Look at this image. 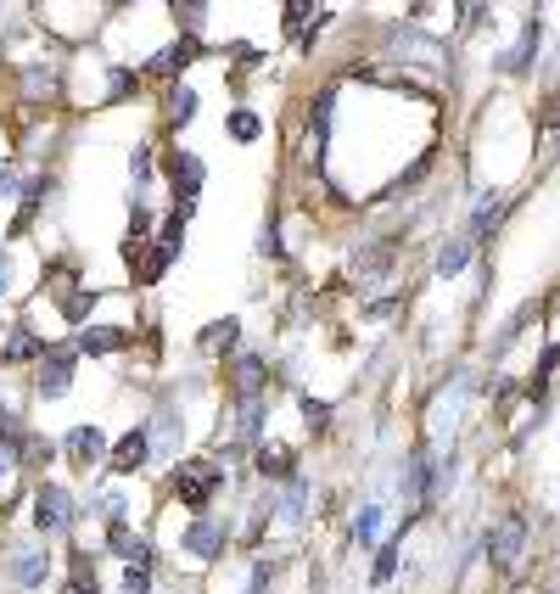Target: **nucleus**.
I'll use <instances>...</instances> for the list:
<instances>
[{"label":"nucleus","mask_w":560,"mask_h":594,"mask_svg":"<svg viewBox=\"0 0 560 594\" xmlns=\"http://www.w3.org/2000/svg\"><path fill=\"white\" fill-rule=\"evenodd\" d=\"M219 488H224V471L213 466V460H180V466H174V494H180V505L208 510Z\"/></svg>","instance_id":"f257e3e1"},{"label":"nucleus","mask_w":560,"mask_h":594,"mask_svg":"<svg viewBox=\"0 0 560 594\" xmlns=\"http://www.w3.org/2000/svg\"><path fill=\"white\" fill-rule=\"evenodd\" d=\"M45 578H51V550L45 544H12L6 550V583L12 589H45Z\"/></svg>","instance_id":"f03ea898"},{"label":"nucleus","mask_w":560,"mask_h":594,"mask_svg":"<svg viewBox=\"0 0 560 594\" xmlns=\"http://www.w3.org/2000/svg\"><path fill=\"white\" fill-rule=\"evenodd\" d=\"M521 550H527V522L521 516H504V522H493V533H488V566L493 572H516L521 566Z\"/></svg>","instance_id":"7ed1b4c3"},{"label":"nucleus","mask_w":560,"mask_h":594,"mask_svg":"<svg viewBox=\"0 0 560 594\" xmlns=\"http://www.w3.org/2000/svg\"><path fill=\"white\" fill-rule=\"evenodd\" d=\"M34 527H40V533H68L73 527L68 488H56V482H40V488H34Z\"/></svg>","instance_id":"20e7f679"},{"label":"nucleus","mask_w":560,"mask_h":594,"mask_svg":"<svg viewBox=\"0 0 560 594\" xmlns=\"http://www.w3.org/2000/svg\"><path fill=\"white\" fill-rule=\"evenodd\" d=\"M224 544H230V527H224V522H208V516H202V522H191V527L180 533V550L196 555V561H219Z\"/></svg>","instance_id":"39448f33"},{"label":"nucleus","mask_w":560,"mask_h":594,"mask_svg":"<svg viewBox=\"0 0 560 594\" xmlns=\"http://www.w3.org/2000/svg\"><path fill=\"white\" fill-rule=\"evenodd\" d=\"M196 51H202V40H196V34H180L174 45H163V51L146 62V73H157V79H180V73L196 62Z\"/></svg>","instance_id":"423d86ee"},{"label":"nucleus","mask_w":560,"mask_h":594,"mask_svg":"<svg viewBox=\"0 0 560 594\" xmlns=\"http://www.w3.org/2000/svg\"><path fill=\"white\" fill-rule=\"evenodd\" d=\"M73 387V348H45L40 359V398H62Z\"/></svg>","instance_id":"0eeeda50"},{"label":"nucleus","mask_w":560,"mask_h":594,"mask_svg":"<svg viewBox=\"0 0 560 594\" xmlns=\"http://www.w3.org/2000/svg\"><path fill=\"white\" fill-rule=\"evenodd\" d=\"M163 169H168V185L180 191V202H196V191H202V157H191V152H168V157H163Z\"/></svg>","instance_id":"6e6552de"},{"label":"nucleus","mask_w":560,"mask_h":594,"mask_svg":"<svg viewBox=\"0 0 560 594\" xmlns=\"http://www.w3.org/2000/svg\"><path fill=\"white\" fill-rule=\"evenodd\" d=\"M73 348L90 359H107V354H124L129 348V331L124 326H84L79 337H73Z\"/></svg>","instance_id":"1a4fd4ad"},{"label":"nucleus","mask_w":560,"mask_h":594,"mask_svg":"<svg viewBox=\"0 0 560 594\" xmlns=\"http://www.w3.org/2000/svg\"><path fill=\"white\" fill-rule=\"evenodd\" d=\"M146 438H152V454H174V438H180V404L174 398H157V415L152 426H146Z\"/></svg>","instance_id":"9d476101"},{"label":"nucleus","mask_w":560,"mask_h":594,"mask_svg":"<svg viewBox=\"0 0 560 594\" xmlns=\"http://www.w3.org/2000/svg\"><path fill=\"white\" fill-rule=\"evenodd\" d=\"M146 460H152V438H146V426H135V432L112 449V477H135Z\"/></svg>","instance_id":"9b49d317"},{"label":"nucleus","mask_w":560,"mask_h":594,"mask_svg":"<svg viewBox=\"0 0 560 594\" xmlns=\"http://www.w3.org/2000/svg\"><path fill=\"white\" fill-rule=\"evenodd\" d=\"M101 454H107V432H101V426H73L68 432V460L79 471H90Z\"/></svg>","instance_id":"f8f14e48"},{"label":"nucleus","mask_w":560,"mask_h":594,"mask_svg":"<svg viewBox=\"0 0 560 594\" xmlns=\"http://www.w3.org/2000/svg\"><path fill=\"white\" fill-rule=\"evenodd\" d=\"M124 253H129V269H135V281H140V286L163 281V269L180 258V253H168V247H135V241H129Z\"/></svg>","instance_id":"ddd939ff"},{"label":"nucleus","mask_w":560,"mask_h":594,"mask_svg":"<svg viewBox=\"0 0 560 594\" xmlns=\"http://www.w3.org/2000/svg\"><path fill=\"white\" fill-rule=\"evenodd\" d=\"M68 561H73V572H68V583H62V594H101V583H96V550H73Z\"/></svg>","instance_id":"4468645a"},{"label":"nucleus","mask_w":560,"mask_h":594,"mask_svg":"<svg viewBox=\"0 0 560 594\" xmlns=\"http://www.w3.org/2000/svg\"><path fill=\"white\" fill-rule=\"evenodd\" d=\"M264 376H269V365L258 354L236 359V404L241 398H264Z\"/></svg>","instance_id":"2eb2a0df"},{"label":"nucleus","mask_w":560,"mask_h":594,"mask_svg":"<svg viewBox=\"0 0 560 594\" xmlns=\"http://www.w3.org/2000/svg\"><path fill=\"white\" fill-rule=\"evenodd\" d=\"M258 471H264V477H275V482H292L297 477V454L280 449V443H264V449H258Z\"/></svg>","instance_id":"dca6fc26"},{"label":"nucleus","mask_w":560,"mask_h":594,"mask_svg":"<svg viewBox=\"0 0 560 594\" xmlns=\"http://www.w3.org/2000/svg\"><path fill=\"white\" fill-rule=\"evenodd\" d=\"M202 348L208 354H236V342H241V320H213V326H202Z\"/></svg>","instance_id":"f3484780"},{"label":"nucleus","mask_w":560,"mask_h":594,"mask_svg":"<svg viewBox=\"0 0 560 594\" xmlns=\"http://www.w3.org/2000/svg\"><path fill=\"white\" fill-rule=\"evenodd\" d=\"M23 359H45V342L34 337L28 326H17V331H12V342L0 348V365H23Z\"/></svg>","instance_id":"a211bd4d"},{"label":"nucleus","mask_w":560,"mask_h":594,"mask_svg":"<svg viewBox=\"0 0 560 594\" xmlns=\"http://www.w3.org/2000/svg\"><path fill=\"white\" fill-rule=\"evenodd\" d=\"M353 544H359V550H376L381 544V505L376 499L359 505V516H353Z\"/></svg>","instance_id":"6ab92c4d"},{"label":"nucleus","mask_w":560,"mask_h":594,"mask_svg":"<svg viewBox=\"0 0 560 594\" xmlns=\"http://www.w3.org/2000/svg\"><path fill=\"white\" fill-rule=\"evenodd\" d=\"M504 219V197L499 191H488V197H476V213H471V236H493Z\"/></svg>","instance_id":"aec40b11"},{"label":"nucleus","mask_w":560,"mask_h":594,"mask_svg":"<svg viewBox=\"0 0 560 594\" xmlns=\"http://www.w3.org/2000/svg\"><path fill=\"white\" fill-rule=\"evenodd\" d=\"M308 516V477H292L286 482V499H280V522L297 527Z\"/></svg>","instance_id":"412c9836"},{"label":"nucleus","mask_w":560,"mask_h":594,"mask_svg":"<svg viewBox=\"0 0 560 594\" xmlns=\"http://www.w3.org/2000/svg\"><path fill=\"white\" fill-rule=\"evenodd\" d=\"M236 410H241V438L258 443L264 438V398H241Z\"/></svg>","instance_id":"4be33fe9"},{"label":"nucleus","mask_w":560,"mask_h":594,"mask_svg":"<svg viewBox=\"0 0 560 594\" xmlns=\"http://www.w3.org/2000/svg\"><path fill=\"white\" fill-rule=\"evenodd\" d=\"M465 264H471V247H465V241H448L443 253H437V275H443V281L448 275H460Z\"/></svg>","instance_id":"5701e85b"},{"label":"nucleus","mask_w":560,"mask_h":594,"mask_svg":"<svg viewBox=\"0 0 560 594\" xmlns=\"http://www.w3.org/2000/svg\"><path fill=\"white\" fill-rule=\"evenodd\" d=\"M191 113H196V90L180 85L174 96H168V124H191Z\"/></svg>","instance_id":"b1692460"},{"label":"nucleus","mask_w":560,"mask_h":594,"mask_svg":"<svg viewBox=\"0 0 560 594\" xmlns=\"http://www.w3.org/2000/svg\"><path fill=\"white\" fill-rule=\"evenodd\" d=\"M230 135H236V141H258V135H264V124H258V113L236 107V113H230Z\"/></svg>","instance_id":"393cba45"},{"label":"nucleus","mask_w":560,"mask_h":594,"mask_svg":"<svg viewBox=\"0 0 560 594\" xmlns=\"http://www.w3.org/2000/svg\"><path fill=\"white\" fill-rule=\"evenodd\" d=\"M392 572H398V544H381L376 566H370V583H392Z\"/></svg>","instance_id":"a878e982"},{"label":"nucleus","mask_w":560,"mask_h":594,"mask_svg":"<svg viewBox=\"0 0 560 594\" xmlns=\"http://www.w3.org/2000/svg\"><path fill=\"white\" fill-rule=\"evenodd\" d=\"M555 359H560V348L549 342V348H544V359H538V370H532V382H527V393H532V398H538V393L549 387V370H555Z\"/></svg>","instance_id":"bb28decb"},{"label":"nucleus","mask_w":560,"mask_h":594,"mask_svg":"<svg viewBox=\"0 0 560 594\" xmlns=\"http://www.w3.org/2000/svg\"><path fill=\"white\" fill-rule=\"evenodd\" d=\"M51 443H45V438H28L23 443V454H17V460H23V466H34V471H40V466H51Z\"/></svg>","instance_id":"cd10ccee"},{"label":"nucleus","mask_w":560,"mask_h":594,"mask_svg":"<svg viewBox=\"0 0 560 594\" xmlns=\"http://www.w3.org/2000/svg\"><path fill=\"white\" fill-rule=\"evenodd\" d=\"M124 589L129 594H152V572H146V566H124Z\"/></svg>","instance_id":"c85d7f7f"},{"label":"nucleus","mask_w":560,"mask_h":594,"mask_svg":"<svg viewBox=\"0 0 560 594\" xmlns=\"http://www.w3.org/2000/svg\"><path fill=\"white\" fill-rule=\"evenodd\" d=\"M90 303H96L90 292H68V297H62V314H68V320H84V314H90Z\"/></svg>","instance_id":"c756f323"},{"label":"nucleus","mask_w":560,"mask_h":594,"mask_svg":"<svg viewBox=\"0 0 560 594\" xmlns=\"http://www.w3.org/2000/svg\"><path fill=\"white\" fill-rule=\"evenodd\" d=\"M269 578H275V566H269V561H252V583H247V594H264V589H269Z\"/></svg>","instance_id":"7c9ffc66"},{"label":"nucleus","mask_w":560,"mask_h":594,"mask_svg":"<svg viewBox=\"0 0 560 594\" xmlns=\"http://www.w3.org/2000/svg\"><path fill=\"white\" fill-rule=\"evenodd\" d=\"M129 174H135V185H146V180H152V152H146V146H140V152H135V163H129Z\"/></svg>","instance_id":"2f4dec72"},{"label":"nucleus","mask_w":560,"mask_h":594,"mask_svg":"<svg viewBox=\"0 0 560 594\" xmlns=\"http://www.w3.org/2000/svg\"><path fill=\"white\" fill-rule=\"evenodd\" d=\"M303 415H308V426H325V421H331V410H325L320 398H303Z\"/></svg>","instance_id":"473e14b6"},{"label":"nucleus","mask_w":560,"mask_h":594,"mask_svg":"<svg viewBox=\"0 0 560 594\" xmlns=\"http://www.w3.org/2000/svg\"><path fill=\"white\" fill-rule=\"evenodd\" d=\"M146 230H152V213H146V208H135V213H129V241H135V236H146Z\"/></svg>","instance_id":"72a5a7b5"},{"label":"nucleus","mask_w":560,"mask_h":594,"mask_svg":"<svg viewBox=\"0 0 560 594\" xmlns=\"http://www.w3.org/2000/svg\"><path fill=\"white\" fill-rule=\"evenodd\" d=\"M129 90H135V73L118 68V73H112V96H129Z\"/></svg>","instance_id":"f704fd0d"},{"label":"nucleus","mask_w":560,"mask_h":594,"mask_svg":"<svg viewBox=\"0 0 560 594\" xmlns=\"http://www.w3.org/2000/svg\"><path fill=\"white\" fill-rule=\"evenodd\" d=\"M544 124H555V129H560V96H549V107H544Z\"/></svg>","instance_id":"c9c22d12"},{"label":"nucleus","mask_w":560,"mask_h":594,"mask_svg":"<svg viewBox=\"0 0 560 594\" xmlns=\"http://www.w3.org/2000/svg\"><path fill=\"white\" fill-rule=\"evenodd\" d=\"M6 471H12V466H6V460H0V488H6Z\"/></svg>","instance_id":"e433bc0d"}]
</instances>
